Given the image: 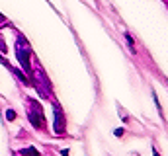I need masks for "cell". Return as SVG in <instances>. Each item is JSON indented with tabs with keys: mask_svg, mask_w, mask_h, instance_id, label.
Returning a JSON list of instances; mask_svg holds the SVG:
<instances>
[{
	"mask_svg": "<svg viewBox=\"0 0 168 156\" xmlns=\"http://www.w3.org/2000/svg\"><path fill=\"white\" fill-rule=\"evenodd\" d=\"M53 129H55L57 135H63L65 133V119H63L61 109H55V125H53Z\"/></svg>",
	"mask_w": 168,
	"mask_h": 156,
	"instance_id": "cell-3",
	"label": "cell"
},
{
	"mask_svg": "<svg viewBox=\"0 0 168 156\" xmlns=\"http://www.w3.org/2000/svg\"><path fill=\"white\" fill-rule=\"evenodd\" d=\"M6 119H8V121H14V119H16V111L8 109V111H6Z\"/></svg>",
	"mask_w": 168,
	"mask_h": 156,
	"instance_id": "cell-4",
	"label": "cell"
},
{
	"mask_svg": "<svg viewBox=\"0 0 168 156\" xmlns=\"http://www.w3.org/2000/svg\"><path fill=\"white\" fill-rule=\"evenodd\" d=\"M2 21H4V16H2V14H0V24H2Z\"/></svg>",
	"mask_w": 168,
	"mask_h": 156,
	"instance_id": "cell-5",
	"label": "cell"
},
{
	"mask_svg": "<svg viewBox=\"0 0 168 156\" xmlns=\"http://www.w3.org/2000/svg\"><path fill=\"white\" fill-rule=\"evenodd\" d=\"M16 55H18V61L22 63V66H24V70L30 72L31 70V66H30V55H31V51H30V47H27V45H20V41H18Z\"/></svg>",
	"mask_w": 168,
	"mask_h": 156,
	"instance_id": "cell-2",
	"label": "cell"
},
{
	"mask_svg": "<svg viewBox=\"0 0 168 156\" xmlns=\"http://www.w3.org/2000/svg\"><path fill=\"white\" fill-rule=\"evenodd\" d=\"M30 106H31V109H30V121L35 125V127H39V129H43V125H45V117H43V109H41V106L35 100H31L30 102Z\"/></svg>",
	"mask_w": 168,
	"mask_h": 156,
	"instance_id": "cell-1",
	"label": "cell"
}]
</instances>
